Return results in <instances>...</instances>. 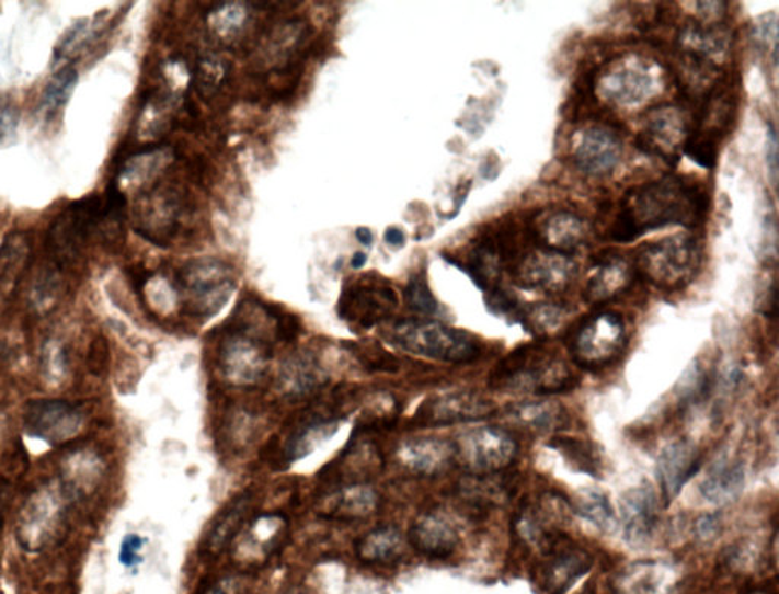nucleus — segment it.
I'll return each instance as SVG.
<instances>
[{
	"label": "nucleus",
	"mask_w": 779,
	"mask_h": 594,
	"mask_svg": "<svg viewBox=\"0 0 779 594\" xmlns=\"http://www.w3.org/2000/svg\"><path fill=\"white\" fill-rule=\"evenodd\" d=\"M21 113L11 101L0 98V150L13 146L18 138Z\"/></svg>",
	"instance_id": "41"
},
{
	"label": "nucleus",
	"mask_w": 779,
	"mask_h": 594,
	"mask_svg": "<svg viewBox=\"0 0 779 594\" xmlns=\"http://www.w3.org/2000/svg\"><path fill=\"white\" fill-rule=\"evenodd\" d=\"M33 242L25 232L10 233L0 245V292L18 285L33 255Z\"/></svg>",
	"instance_id": "33"
},
{
	"label": "nucleus",
	"mask_w": 779,
	"mask_h": 594,
	"mask_svg": "<svg viewBox=\"0 0 779 594\" xmlns=\"http://www.w3.org/2000/svg\"><path fill=\"white\" fill-rule=\"evenodd\" d=\"M144 547V539L139 535L131 534L124 538L123 545H121L119 550V561L121 564L125 567H133L139 564L142 561L140 558V550Z\"/></svg>",
	"instance_id": "45"
},
{
	"label": "nucleus",
	"mask_w": 779,
	"mask_h": 594,
	"mask_svg": "<svg viewBox=\"0 0 779 594\" xmlns=\"http://www.w3.org/2000/svg\"><path fill=\"white\" fill-rule=\"evenodd\" d=\"M398 460L411 475L437 477L456 467L452 443L438 437H417L398 449Z\"/></svg>",
	"instance_id": "20"
},
{
	"label": "nucleus",
	"mask_w": 779,
	"mask_h": 594,
	"mask_svg": "<svg viewBox=\"0 0 779 594\" xmlns=\"http://www.w3.org/2000/svg\"><path fill=\"white\" fill-rule=\"evenodd\" d=\"M78 84V72L72 66H65L55 72L43 90L42 105L48 113L57 112L66 105Z\"/></svg>",
	"instance_id": "36"
},
{
	"label": "nucleus",
	"mask_w": 779,
	"mask_h": 594,
	"mask_svg": "<svg viewBox=\"0 0 779 594\" xmlns=\"http://www.w3.org/2000/svg\"><path fill=\"white\" fill-rule=\"evenodd\" d=\"M367 263V255L363 252H356L354 258H352L351 264L354 269H362L363 265Z\"/></svg>",
	"instance_id": "50"
},
{
	"label": "nucleus",
	"mask_w": 779,
	"mask_h": 594,
	"mask_svg": "<svg viewBox=\"0 0 779 594\" xmlns=\"http://www.w3.org/2000/svg\"><path fill=\"white\" fill-rule=\"evenodd\" d=\"M355 555L364 564H398L405 555V539L398 527H375L356 539Z\"/></svg>",
	"instance_id": "28"
},
{
	"label": "nucleus",
	"mask_w": 779,
	"mask_h": 594,
	"mask_svg": "<svg viewBox=\"0 0 779 594\" xmlns=\"http://www.w3.org/2000/svg\"><path fill=\"white\" fill-rule=\"evenodd\" d=\"M383 240L393 248H402L405 244V233L399 228H389L383 233Z\"/></svg>",
	"instance_id": "48"
},
{
	"label": "nucleus",
	"mask_w": 779,
	"mask_h": 594,
	"mask_svg": "<svg viewBox=\"0 0 779 594\" xmlns=\"http://www.w3.org/2000/svg\"><path fill=\"white\" fill-rule=\"evenodd\" d=\"M88 37V22H78L76 25L66 33L60 45L57 46L54 54V62H58L61 58L70 56L72 53H77L78 49L82 48V42Z\"/></svg>",
	"instance_id": "42"
},
{
	"label": "nucleus",
	"mask_w": 779,
	"mask_h": 594,
	"mask_svg": "<svg viewBox=\"0 0 779 594\" xmlns=\"http://www.w3.org/2000/svg\"><path fill=\"white\" fill-rule=\"evenodd\" d=\"M356 240L362 242L366 248L374 245V233L369 228H358L355 230Z\"/></svg>",
	"instance_id": "49"
},
{
	"label": "nucleus",
	"mask_w": 779,
	"mask_h": 594,
	"mask_svg": "<svg viewBox=\"0 0 779 594\" xmlns=\"http://www.w3.org/2000/svg\"><path fill=\"white\" fill-rule=\"evenodd\" d=\"M767 163L770 165V173H772L774 183H777L778 179V148H777V132L774 127H770L769 138H767Z\"/></svg>",
	"instance_id": "47"
},
{
	"label": "nucleus",
	"mask_w": 779,
	"mask_h": 594,
	"mask_svg": "<svg viewBox=\"0 0 779 594\" xmlns=\"http://www.w3.org/2000/svg\"><path fill=\"white\" fill-rule=\"evenodd\" d=\"M495 404L489 398L476 392H454L436 395L419 405L413 421L421 427L461 424L491 418Z\"/></svg>",
	"instance_id": "13"
},
{
	"label": "nucleus",
	"mask_w": 779,
	"mask_h": 594,
	"mask_svg": "<svg viewBox=\"0 0 779 594\" xmlns=\"http://www.w3.org/2000/svg\"><path fill=\"white\" fill-rule=\"evenodd\" d=\"M568 315L570 312L562 305L542 302L520 308L518 320L531 334L551 335L561 330Z\"/></svg>",
	"instance_id": "35"
},
{
	"label": "nucleus",
	"mask_w": 779,
	"mask_h": 594,
	"mask_svg": "<svg viewBox=\"0 0 779 594\" xmlns=\"http://www.w3.org/2000/svg\"><path fill=\"white\" fill-rule=\"evenodd\" d=\"M288 522L280 514L260 515L249 523L237 546V557L250 562L264 561L284 542Z\"/></svg>",
	"instance_id": "24"
},
{
	"label": "nucleus",
	"mask_w": 779,
	"mask_h": 594,
	"mask_svg": "<svg viewBox=\"0 0 779 594\" xmlns=\"http://www.w3.org/2000/svg\"><path fill=\"white\" fill-rule=\"evenodd\" d=\"M554 444H559L555 445L559 452L565 453L568 457H571L573 464L581 467L583 471L594 472L597 470V455L588 444L578 443V441L574 439H563V437H559Z\"/></svg>",
	"instance_id": "40"
},
{
	"label": "nucleus",
	"mask_w": 779,
	"mask_h": 594,
	"mask_svg": "<svg viewBox=\"0 0 779 594\" xmlns=\"http://www.w3.org/2000/svg\"><path fill=\"white\" fill-rule=\"evenodd\" d=\"M177 288L187 315L209 319L227 304L234 290L232 270L217 260H197L180 269Z\"/></svg>",
	"instance_id": "6"
},
{
	"label": "nucleus",
	"mask_w": 779,
	"mask_h": 594,
	"mask_svg": "<svg viewBox=\"0 0 779 594\" xmlns=\"http://www.w3.org/2000/svg\"><path fill=\"white\" fill-rule=\"evenodd\" d=\"M745 487V468L740 460L722 459L715 462L700 483V494L714 505L735 502Z\"/></svg>",
	"instance_id": "29"
},
{
	"label": "nucleus",
	"mask_w": 779,
	"mask_h": 594,
	"mask_svg": "<svg viewBox=\"0 0 779 594\" xmlns=\"http://www.w3.org/2000/svg\"><path fill=\"white\" fill-rule=\"evenodd\" d=\"M677 578L668 562L649 560L630 564L618 578V594H675Z\"/></svg>",
	"instance_id": "25"
},
{
	"label": "nucleus",
	"mask_w": 779,
	"mask_h": 594,
	"mask_svg": "<svg viewBox=\"0 0 779 594\" xmlns=\"http://www.w3.org/2000/svg\"><path fill=\"white\" fill-rule=\"evenodd\" d=\"M250 505H252V494L245 492L240 498L233 500L225 512L215 519L213 529L209 530L203 545V550L209 557L217 558L225 552L241 533L247 517H249Z\"/></svg>",
	"instance_id": "30"
},
{
	"label": "nucleus",
	"mask_w": 779,
	"mask_h": 594,
	"mask_svg": "<svg viewBox=\"0 0 779 594\" xmlns=\"http://www.w3.org/2000/svg\"><path fill=\"white\" fill-rule=\"evenodd\" d=\"M409 545L431 560H446L460 545L457 527L440 512L419 515L409 529Z\"/></svg>",
	"instance_id": "18"
},
{
	"label": "nucleus",
	"mask_w": 779,
	"mask_h": 594,
	"mask_svg": "<svg viewBox=\"0 0 779 594\" xmlns=\"http://www.w3.org/2000/svg\"><path fill=\"white\" fill-rule=\"evenodd\" d=\"M702 455L691 441L679 439L668 444L657 457L656 475L665 503L679 495L685 484L698 475Z\"/></svg>",
	"instance_id": "17"
},
{
	"label": "nucleus",
	"mask_w": 779,
	"mask_h": 594,
	"mask_svg": "<svg viewBox=\"0 0 779 594\" xmlns=\"http://www.w3.org/2000/svg\"><path fill=\"white\" fill-rule=\"evenodd\" d=\"M288 594H308V593L305 592V590L295 589V590H291V592H289Z\"/></svg>",
	"instance_id": "51"
},
{
	"label": "nucleus",
	"mask_w": 779,
	"mask_h": 594,
	"mask_svg": "<svg viewBox=\"0 0 779 594\" xmlns=\"http://www.w3.org/2000/svg\"><path fill=\"white\" fill-rule=\"evenodd\" d=\"M626 342L628 332L621 316L602 311L575 328L570 339V353L582 369L597 370L620 357Z\"/></svg>",
	"instance_id": "8"
},
{
	"label": "nucleus",
	"mask_w": 779,
	"mask_h": 594,
	"mask_svg": "<svg viewBox=\"0 0 779 594\" xmlns=\"http://www.w3.org/2000/svg\"><path fill=\"white\" fill-rule=\"evenodd\" d=\"M352 353L366 369L374 373H397L399 369L398 359L381 346L355 345L352 346Z\"/></svg>",
	"instance_id": "39"
},
{
	"label": "nucleus",
	"mask_w": 779,
	"mask_h": 594,
	"mask_svg": "<svg viewBox=\"0 0 779 594\" xmlns=\"http://www.w3.org/2000/svg\"><path fill=\"white\" fill-rule=\"evenodd\" d=\"M110 359V351L107 340L98 338L90 345L88 355L89 369L95 375H103L107 369Z\"/></svg>",
	"instance_id": "43"
},
{
	"label": "nucleus",
	"mask_w": 779,
	"mask_h": 594,
	"mask_svg": "<svg viewBox=\"0 0 779 594\" xmlns=\"http://www.w3.org/2000/svg\"><path fill=\"white\" fill-rule=\"evenodd\" d=\"M101 220L103 201L98 195H89L70 203L49 228L46 244L53 265L62 270L66 265L76 263L89 238L100 232Z\"/></svg>",
	"instance_id": "7"
},
{
	"label": "nucleus",
	"mask_w": 779,
	"mask_h": 594,
	"mask_svg": "<svg viewBox=\"0 0 779 594\" xmlns=\"http://www.w3.org/2000/svg\"><path fill=\"white\" fill-rule=\"evenodd\" d=\"M528 236L536 248L573 258L588 240L585 220L568 210H553L528 222Z\"/></svg>",
	"instance_id": "14"
},
{
	"label": "nucleus",
	"mask_w": 779,
	"mask_h": 594,
	"mask_svg": "<svg viewBox=\"0 0 779 594\" xmlns=\"http://www.w3.org/2000/svg\"><path fill=\"white\" fill-rule=\"evenodd\" d=\"M378 507V492L369 483H355L328 492L320 502L319 512L324 518L355 522L370 517Z\"/></svg>",
	"instance_id": "23"
},
{
	"label": "nucleus",
	"mask_w": 779,
	"mask_h": 594,
	"mask_svg": "<svg viewBox=\"0 0 779 594\" xmlns=\"http://www.w3.org/2000/svg\"><path fill=\"white\" fill-rule=\"evenodd\" d=\"M328 375L311 353H297L280 367L279 385L288 398H305L327 385Z\"/></svg>",
	"instance_id": "27"
},
{
	"label": "nucleus",
	"mask_w": 779,
	"mask_h": 594,
	"mask_svg": "<svg viewBox=\"0 0 779 594\" xmlns=\"http://www.w3.org/2000/svg\"><path fill=\"white\" fill-rule=\"evenodd\" d=\"M692 132V119L676 105H660L645 116L637 147L650 156L676 163Z\"/></svg>",
	"instance_id": "12"
},
{
	"label": "nucleus",
	"mask_w": 779,
	"mask_h": 594,
	"mask_svg": "<svg viewBox=\"0 0 779 594\" xmlns=\"http://www.w3.org/2000/svg\"><path fill=\"white\" fill-rule=\"evenodd\" d=\"M513 283L524 290L558 295L565 292L577 275V264L573 258L551 250L536 248L524 250L508 267Z\"/></svg>",
	"instance_id": "11"
},
{
	"label": "nucleus",
	"mask_w": 779,
	"mask_h": 594,
	"mask_svg": "<svg viewBox=\"0 0 779 594\" xmlns=\"http://www.w3.org/2000/svg\"><path fill=\"white\" fill-rule=\"evenodd\" d=\"M391 345L437 362L471 363L480 357L481 346L468 332L445 325L436 320H399L387 331Z\"/></svg>",
	"instance_id": "4"
},
{
	"label": "nucleus",
	"mask_w": 779,
	"mask_h": 594,
	"mask_svg": "<svg viewBox=\"0 0 779 594\" xmlns=\"http://www.w3.org/2000/svg\"><path fill=\"white\" fill-rule=\"evenodd\" d=\"M398 305V293L389 281L364 275L344 288L339 315L352 328L366 331L387 322Z\"/></svg>",
	"instance_id": "10"
},
{
	"label": "nucleus",
	"mask_w": 779,
	"mask_h": 594,
	"mask_svg": "<svg viewBox=\"0 0 779 594\" xmlns=\"http://www.w3.org/2000/svg\"><path fill=\"white\" fill-rule=\"evenodd\" d=\"M720 522L718 515H703L702 518L698 519V525H696V530L698 535L703 539H711L719 534Z\"/></svg>",
	"instance_id": "46"
},
{
	"label": "nucleus",
	"mask_w": 779,
	"mask_h": 594,
	"mask_svg": "<svg viewBox=\"0 0 779 594\" xmlns=\"http://www.w3.org/2000/svg\"><path fill=\"white\" fill-rule=\"evenodd\" d=\"M653 80L641 65H626L610 70L600 80V93L614 104H637L649 96Z\"/></svg>",
	"instance_id": "26"
},
{
	"label": "nucleus",
	"mask_w": 779,
	"mask_h": 594,
	"mask_svg": "<svg viewBox=\"0 0 779 594\" xmlns=\"http://www.w3.org/2000/svg\"><path fill=\"white\" fill-rule=\"evenodd\" d=\"M621 527L630 542H643L657 523V498L652 484L630 488L620 499Z\"/></svg>",
	"instance_id": "21"
},
{
	"label": "nucleus",
	"mask_w": 779,
	"mask_h": 594,
	"mask_svg": "<svg viewBox=\"0 0 779 594\" xmlns=\"http://www.w3.org/2000/svg\"><path fill=\"white\" fill-rule=\"evenodd\" d=\"M575 377L565 362L540 346L516 350L493 370L491 385L503 392L551 395L570 390Z\"/></svg>",
	"instance_id": "2"
},
{
	"label": "nucleus",
	"mask_w": 779,
	"mask_h": 594,
	"mask_svg": "<svg viewBox=\"0 0 779 594\" xmlns=\"http://www.w3.org/2000/svg\"><path fill=\"white\" fill-rule=\"evenodd\" d=\"M336 421L339 420L335 416H312L295 432L289 433L288 439L285 441V459L293 462L308 456L312 449L335 435L339 429Z\"/></svg>",
	"instance_id": "34"
},
{
	"label": "nucleus",
	"mask_w": 779,
	"mask_h": 594,
	"mask_svg": "<svg viewBox=\"0 0 779 594\" xmlns=\"http://www.w3.org/2000/svg\"><path fill=\"white\" fill-rule=\"evenodd\" d=\"M511 416L524 427L536 432H561L570 424L566 410L550 400L526 401L508 410Z\"/></svg>",
	"instance_id": "32"
},
{
	"label": "nucleus",
	"mask_w": 779,
	"mask_h": 594,
	"mask_svg": "<svg viewBox=\"0 0 779 594\" xmlns=\"http://www.w3.org/2000/svg\"><path fill=\"white\" fill-rule=\"evenodd\" d=\"M578 514L588 519L591 525L600 530L609 533L614 527V511L610 507L609 499L602 491H583L577 500Z\"/></svg>",
	"instance_id": "37"
},
{
	"label": "nucleus",
	"mask_w": 779,
	"mask_h": 594,
	"mask_svg": "<svg viewBox=\"0 0 779 594\" xmlns=\"http://www.w3.org/2000/svg\"><path fill=\"white\" fill-rule=\"evenodd\" d=\"M637 273L633 264L620 255L603 256L594 264V273L583 290V299L589 304H605L622 295Z\"/></svg>",
	"instance_id": "22"
},
{
	"label": "nucleus",
	"mask_w": 779,
	"mask_h": 594,
	"mask_svg": "<svg viewBox=\"0 0 779 594\" xmlns=\"http://www.w3.org/2000/svg\"><path fill=\"white\" fill-rule=\"evenodd\" d=\"M272 346L249 320L238 319L219 346L218 365L230 385L252 387L267 374Z\"/></svg>",
	"instance_id": "5"
},
{
	"label": "nucleus",
	"mask_w": 779,
	"mask_h": 594,
	"mask_svg": "<svg viewBox=\"0 0 779 594\" xmlns=\"http://www.w3.org/2000/svg\"><path fill=\"white\" fill-rule=\"evenodd\" d=\"M708 210L710 194L702 183L685 175H664L626 193L610 238L630 242L667 226L692 229L702 225Z\"/></svg>",
	"instance_id": "1"
},
{
	"label": "nucleus",
	"mask_w": 779,
	"mask_h": 594,
	"mask_svg": "<svg viewBox=\"0 0 779 594\" xmlns=\"http://www.w3.org/2000/svg\"><path fill=\"white\" fill-rule=\"evenodd\" d=\"M30 435L49 444H61L80 433L82 416L66 401L38 400L30 402L23 415Z\"/></svg>",
	"instance_id": "15"
},
{
	"label": "nucleus",
	"mask_w": 779,
	"mask_h": 594,
	"mask_svg": "<svg viewBox=\"0 0 779 594\" xmlns=\"http://www.w3.org/2000/svg\"><path fill=\"white\" fill-rule=\"evenodd\" d=\"M547 555L539 572L540 587L547 594H565L593 567V558L577 546H561L559 549V542H555Z\"/></svg>",
	"instance_id": "19"
},
{
	"label": "nucleus",
	"mask_w": 779,
	"mask_h": 594,
	"mask_svg": "<svg viewBox=\"0 0 779 594\" xmlns=\"http://www.w3.org/2000/svg\"><path fill=\"white\" fill-rule=\"evenodd\" d=\"M452 445L456 465L469 476L499 475L518 456V444L511 433L492 425L468 430L458 435Z\"/></svg>",
	"instance_id": "9"
},
{
	"label": "nucleus",
	"mask_w": 779,
	"mask_h": 594,
	"mask_svg": "<svg viewBox=\"0 0 779 594\" xmlns=\"http://www.w3.org/2000/svg\"><path fill=\"white\" fill-rule=\"evenodd\" d=\"M622 155V140L609 127H591L583 132L573 159L574 165L589 178H608L616 171Z\"/></svg>",
	"instance_id": "16"
},
{
	"label": "nucleus",
	"mask_w": 779,
	"mask_h": 594,
	"mask_svg": "<svg viewBox=\"0 0 779 594\" xmlns=\"http://www.w3.org/2000/svg\"><path fill=\"white\" fill-rule=\"evenodd\" d=\"M405 302L419 315L433 316L438 311L436 297L431 293L426 277L422 273L410 277L405 288Z\"/></svg>",
	"instance_id": "38"
},
{
	"label": "nucleus",
	"mask_w": 779,
	"mask_h": 594,
	"mask_svg": "<svg viewBox=\"0 0 779 594\" xmlns=\"http://www.w3.org/2000/svg\"><path fill=\"white\" fill-rule=\"evenodd\" d=\"M382 456L370 443H351L346 455L335 464V475L340 487L344 484L369 483L370 477L382 470Z\"/></svg>",
	"instance_id": "31"
},
{
	"label": "nucleus",
	"mask_w": 779,
	"mask_h": 594,
	"mask_svg": "<svg viewBox=\"0 0 779 594\" xmlns=\"http://www.w3.org/2000/svg\"><path fill=\"white\" fill-rule=\"evenodd\" d=\"M637 276L661 290H679L691 283L702 264L698 238L677 233L660 241L645 242L633 256Z\"/></svg>",
	"instance_id": "3"
},
{
	"label": "nucleus",
	"mask_w": 779,
	"mask_h": 594,
	"mask_svg": "<svg viewBox=\"0 0 779 594\" xmlns=\"http://www.w3.org/2000/svg\"><path fill=\"white\" fill-rule=\"evenodd\" d=\"M245 589L244 578L230 574L206 585L198 594H245Z\"/></svg>",
	"instance_id": "44"
}]
</instances>
